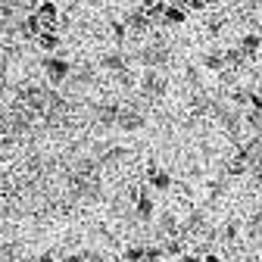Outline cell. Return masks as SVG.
Segmentation results:
<instances>
[{"mask_svg": "<svg viewBox=\"0 0 262 262\" xmlns=\"http://www.w3.org/2000/svg\"><path fill=\"white\" fill-rule=\"evenodd\" d=\"M225 62H231V66H244V53H241V50H228V53H225Z\"/></svg>", "mask_w": 262, "mask_h": 262, "instance_id": "obj_12", "label": "cell"}, {"mask_svg": "<svg viewBox=\"0 0 262 262\" xmlns=\"http://www.w3.org/2000/svg\"><path fill=\"white\" fill-rule=\"evenodd\" d=\"M62 262H84V256H69V259H62Z\"/></svg>", "mask_w": 262, "mask_h": 262, "instance_id": "obj_18", "label": "cell"}, {"mask_svg": "<svg viewBox=\"0 0 262 262\" xmlns=\"http://www.w3.org/2000/svg\"><path fill=\"white\" fill-rule=\"evenodd\" d=\"M103 62L110 66V69H119V66H122V56H106Z\"/></svg>", "mask_w": 262, "mask_h": 262, "instance_id": "obj_16", "label": "cell"}, {"mask_svg": "<svg viewBox=\"0 0 262 262\" xmlns=\"http://www.w3.org/2000/svg\"><path fill=\"white\" fill-rule=\"evenodd\" d=\"M206 262H222V256H215V253H206Z\"/></svg>", "mask_w": 262, "mask_h": 262, "instance_id": "obj_17", "label": "cell"}, {"mask_svg": "<svg viewBox=\"0 0 262 262\" xmlns=\"http://www.w3.org/2000/svg\"><path fill=\"white\" fill-rule=\"evenodd\" d=\"M110 35H113L116 41H125V35H128V25H125V22H113V25H110Z\"/></svg>", "mask_w": 262, "mask_h": 262, "instance_id": "obj_11", "label": "cell"}, {"mask_svg": "<svg viewBox=\"0 0 262 262\" xmlns=\"http://www.w3.org/2000/svg\"><path fill=\"white\" fill-rule=\"evenodd\" d=\"M162 253H166V256H178V253H184V244L181 241H166V244H162Z\"/></svg>", "mask_w": 262, "mask_h": 262, "instance_id": "obj_9", "label": "cell"}, {"mask_svg": "<svg viewBox=\"0 0 262 262\" xmlns=\"http://www.w3.org/2000/svg\"><path fill=\"white\" fill-rule=\"evenodd\" d=\"M147 259V247H128L122 253V262H144Z\"/></svg>", "mask_w": 262, "mask_h": 262, "instance_id": "obj_8", "label": "cell"}, {"mask_svg": "<svg viewBox=\"0 0 262 262\" xmlns=\"http://www.w3.org/2000/svg\"><path fill=\"white\" fill-rule=\"evenodd\" d=\"M244 56H253L256 59V53H262V38L256 35V31H247V35L241 38V47H237Z\"/></svg>", "mask_w": 262, "mask_h": 262, "instance_id": "obj_5", "label": "cell"}, {"mask_svg": "<svg viewBox=\"0 0 262 262\" xmlns=\"http://www.w3.org/2000/svg\"><path fill=\"white\" fill-rule=\"evenodd\" d=\"M35 16L41 19V25H44V31H50L56 22H59V7L56 4H38V10H35Z\"/></svg>", "mask_w": 262, "mask_h": 262, "instance_id": "obj_4", "label": "cell"}, {"mask_svg": "<svg viewBox=\"0 0 262 262\" xmlns=\"http://www.w3.org/2000/svg\"><path fill=\"white\" fill-rule=\"evenodd\" d=\"M135 196H138V215L141 219H150L153 212H156V203H153V193H150V187H138L135 190Z\"/></svg>", "mask_w": 262, "mask_h": 262, "instance_id": "obj_3", "label": "cell"}, {"mask_svg": "<svg viewBox=\"0 0 262 262\" xmlns=\"http://www.w3.org/2000/svg\"><path fill=\"white\" fill-rule=\"evenodd\" d=\"M259 56H262V53H259Z\"/></svg>", "mask_w": 262, "mask_h": 262, "instance_id": "obj_19", "label": "cell"}, {"mask_svg": "<svg viewBox=\"0 0 262 262\" xmlns=\"http://www.w3.org/2000/svg\"><path fill=\"white\" fill-rule=\"evenodd\" d=\"M184 7H187V13H203V10H206V4H203V0H187Z\"/></svg>", "mask_w": 262, "mask_h": 262, "instance_id": "obj_13", "label": "cell"}, {"mask_svg": "<svg viewBox=\"0 0 262 262\" xmlns=\"http://www.w3.org/2000/svg\"><path fill=\"white\" fill-rule=\"evenodd\" d=\"M59 31L56 28H50V31H41V35H38V47L44 50V53H53L56 56V50H59Z\"/></svg>", "mask_w": 262, "mask_h": 262, "instance_id": "obj_6", "label": "cell"}, {"mask_svg": "<svg viewBox=\"0 0 262 262\" xmlns=\"http://www.w3.org/2000/svg\"><path fill=\"white\" fill-rule=\"evenodd\" d=\"M203 66L206 69H222V66H228V62H225V53H212V56L203 59Z\"/></svg>", "mask_w": 262, "mask_h": 262, "instance_id": "obj_10", "label": "cell"}, {"mask_svg": "<svg viewBox=\"0 0 262 262\" xmlns=\"http://www.w3.org/2000/svg\"><path fill=\"white\" fill-rule=\"evenodd\" d=\"M181 262H206V253H184Z\"/></svg>", "mask_w": 262, "mask_h": 262, "instance_id": "obj_15", "label": "cell"}, {"mask_svg": "<svg viewBox=\"0 0 262 262\" xmlns=\"http://www.w3.org/2000/svg\"><path fill=\"white\" fill-rule=\"evenodd\" d=\"M144 181H147V187L156 190V193H162V190H169V187H172V175H169L166 169H159V166H150Z\"/></svg>", "mask_w": 262, "mask_h": 262, "instance_id": "obj_1", "label": "cell"}, {"mask_svg": "<svg viewBox=\"0 0 262 262\" xmlns=\"http://www.w3.org/2000/svg\"><path fill=\"white\" fill-rule=\"evenodd\" d=\"M69 59H62V56H47L44 59V72H47V78L50 81H62L66 75H69Z\"/></svg>", "mask_w": 262, "mask_h": 262, "instance_id": "obj_2", "label": "cell"}, {"mask_svg": "<svg viewBox=\"0 0 262 262\" xmlns=\"http://www.w3.org/2000/svg\"><path fill=\"white\" fill-rule=\"evenodd\" d=\"M162 22H166V25H184V22H187V7H184V4H169Z\"/></svg>", "mask_w": 262, "mask_h": 262, "instance_id": "obj_7", "label": "cell"}, {"mask_svg": "<svg viewBox=\"0 0 262 262\" xmlns=\"http://www.w3.org/2000/svg\"><path fill=\"white\" fill-rule=\"evenodd\" d=\"M38 262H59V256L53 250H44V253H38Z\"/></svg>", "mask_w": 262, "mask_h": 262, "instance_id": "obj_14", "label": "cell"}]
</instances>
